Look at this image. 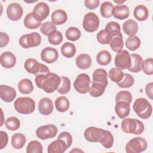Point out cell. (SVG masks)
I'll list each match as a JSON object with an SVG mask.
<instances>
[{"label": "cell", "mask_w": 153, "mask_h": 153, "mask_svg": "<svg viewBox=\"0 0 153 153\" xmlns=\"http://www.w3.org/2000/svg\"><path fill=\"white\" fill-rule=\"evenodd\" d=\"M84 136L87 141L100 143L106 149L111 148L114 143L112 134L102 128L89 127L84 131Z\"/></svg>", "instance_id": "obj_1"}, {"label": "cell", "mask_w": 153, "mask_h": 153, "mask_svg": "<svg viewBox=\"0 0 153 153\" xmlns=\"http://www.w3.org/2000/svg\"><path fill=\"white\" fill-rule=\"evenodd\" d=\"M35 81L38 88L47 93H51L57 90L60 84L61 78L56 74L49 72L36 75Z\"/></svg>", "instance_id": "obj_2"}, {"label": "cell", "mask_w": 153, "mask_h": 153, "mask_svg": "<svg viewBox=\"0 0 153 153\" xmlns=\"http://www.w3.org/2000/svg\"><path fill=\"white\" fill-rule=\"evenodd\" d=\"M133 110L142 119H147L151 116L152 108L151 103L145 98L137 99L133 105Z\"/></svg>", "instance_id": "obj_3"}, {"label": "cell", "mask_w": 153, "mask_h": 153, "mask_svg": "<svg viewBox=\"0 0 153 153\" xmlns=\"http://www.w3.org/2000/svg\"><path fill=\"white\" fill-rule=\"evenodd\" d=\"M121 129L124 133L139 135L144 131V125L139 120L127 118L122 121Z\"/></svg>", "instance_id": "obj_4"}, {"label": "cell", "mask_w": 153, "mask_h": 153, "mask_svg": "<svg viewBox=\"0 0 153 153\" xmlns=\"http://www.w3.org/2000/svg\"><path fill=\"white\" fill-rule=\"evenodd\" d=\"M14 106L16 111L19 114H29L34 111L35 102L30 97H21L15 100Z\"/></svg>", "instance_id": "obj_5"}, {"label": "cell", "mask_w": 153, "mask_h": 153, "mask_svg": "<svg viewBox=\"0 0 153 153\" xmlns=\"http://www.w3.org/2000/svg\"><path fill=\"white\" fill-rule=\"evenodd\" d=\"M24 67L27 72L36 76L39 74H45L50 72L49 68L46 65L39 63L36 59L32 58L27 59L25 61Z\"/></svg>", "instance_id": "obj_6"}, {"label": "cell", "mask_w": 153, "mask_h": 153, "mask_svg": "<svg viewBox=\"0 0 153 153\" xmlns=\"http://www.w3.org/2000/svg\"><path fill=\"white\" fill-rule=\"evenodd\" d=\"M148 143L146 140L141 137H136L131 139L126 146V151L127 153H140L145 151Z\"/></svg>", "instance_id": "obj_7"}, {"label": "cell", "mask_w": 153, "mask_h": 153, "mask_svg": "<svg viewBox=\"0 0 153 153\" xmlns=\"http://www.w3.org/2000/svg\"><path fill=\"white\" fill-rule=\"evenodd\" d=\"M41 42V36L37 32L25 34L19 38V44L24 48H29L38 46Z\"/></svg>", "instance_id": "obj_8"}, {"label": "cell", "mask_w": 153, "mask_h": 153, "mask_svg": "<svg viewBox=\"0 0 153 153\" xmlns=\"http://www.w3.org/2000/svg\"><path fill=\"white\" fill-rule=\"evenodd\" d=\"M99 22V19L95 13H87L83 18L82 27L88 32H94L98 29Z\"/></svg>", "instance_id": "obj_9"}, {"label": "cell", "mask_w": 153, "mask_h": 153, "mask_svg": "<svg viewBox=\"0 0 153 153\" xmlns=\"http://www.w3.org/2000/svg\"><path fill=\"white\" fill-rule=\"evenodd\" d=\"M91 80L89 76L84 73L80 74L76 78L74 87L75 90L81 94H85L88 91Z\"/></svg>", "instance_id": "obj_10"}, {"label": "cell", "mask_w": 153, "mask_h": 153, "mask_svg": "<svg viewBox=\"0 0 153 153\" xmlns=\"http://www.w3.org/2000/svg\"><path fill=\"white\" fill-rule=\"evenodd\" d=\"M57 131L56 126L49 124L39 127L36 130V135L40 139L46 140L55 137Z\"/></svg>", "instance_id": "obj_11"}, {"label": "cell", "mask_w": 153, "mask_h": 153, "mask_svg": "<svg viewBox=\"0 0 153 153\" xmlns=\"http://www.w3.org/2000/svg\"><path fill=\"white\" fill-rule=\"evenodd\" d=\"M114 62L117 68L120 70L128 69L131 66V57L128 51L126 50H122L117 53Z\"/></svg>", "instance_id": "obj_12"}, {"label": "cell", "mask_w": 153, "mask_h": 153, "mask_svg": "<svg viewBox=\"0 0 153 153\" xmlns=\"http://www.w3.org/2000/svg\"><path fill=\"white\" fill-rule=\"evenodd\" d=\"M23 10L22 6L17 2H13L8 5L7 8L8 18L12 21H17L23 16Z\"/></svg>", "instance_id": "obj_13"}, {"label": "cell", "mask_w": 153, "mask_h": 153, "mask_svg": "<svg viewBox=\"0 0 153 153\" xmlns=\"http://www.w3.org/2000/svg\"><path fill=\"white\" fill-rule=\"evenodd\" d=\"M59 57V53L56 48L48 47L44 48L41 53V60L47 63L55 62Z\"/></svg>", "instance_id": "obj_14"}, {"label": "cell", "mask_w": 153, "mask_h": 153, "mask_svg": "<svg viewBox=\"0 0 153 153\" xmlns=\"http://www.w3.org/2000/svg\"><path fill=\"white\" fill-rule=\"evenodd\" d=\"M42 20L33 12L28 13L23 21L24 25L26 27L30 29H37L41 25Z\"/></svg>", "instance_id": "obj_15"}, {"label": "cell", "mask_w": 153, "mask_h": 153, "mask_svg": "<svg viewBox=\"0 0 153 153\" xmlns=\"http://www.w3.org/2000/svg\"><path fill=\"white\" fill-rule=\"evenodd\" d=\"M16 97L15 89L10 86L6 85H0V97L6 102H11Z\"/></svg>", "instance_id": "obj_16"}, {"label": "cell", "mask_w": 153, "mask_h": 153, "mask_svg": "<svg viewBox=\"0 0 153 153\" xmlns=\"http://www.w3.org/2000/svg\"><path fill=\"white\" fill-rule=\"evenodd\" d=\"M53 109V102L51 99L48 97H43L39 100L38 103V111L42 115H48L51 114Z\"/></svg>", "instance_id": "obj_17"}, {"label": "cell", "mask_w": 153, "mask_h": 153, "mask_svg": "<svg viewBox=\"0 0 153 153\" xmlns=\"http://www.w3.org/2000/svg\"><path fill=\"white\" fill-rule=\"evenodd\" d=\"M0 63L5 68H12L16 63V57L10 51H5L0 56Z\"/></svg>", "instance_id": "obj_18"}, {"label": "cell", "mask_w": 153, "mask_h": 153, "mask_svg": "<svg viewBox=\"0 0 153 153\" xmlns=\"http://www.w3.org/2000/svg\"><path fill=\"white\" fill-rule=\"evenodd\" d=\"M130 103L125 101H118L116 102L115 111L120 118L123 119L127 117L130 112Z\"/></svg>", "instance_id": "obj_19"}, {"label": "cell", "mask_w": 153, "mask_h": 153, "mask_svg": "<svg viewBox=\"0 0 153 153\" xmlns=\"http://www.w3.org/2000/svg\"><path fill=\"white\" fill-rule=\"evenodd\" d=\"M68 148L65 142L63 140L57 138V140L50 143L47 148V152L48 153H63Z\"/></svg>", "instance_id": "obj_20"}, {"label": "cell", "mask_w": 153, "mask_h": 153, "mask_svg": "<svg viewBox=\"0 0 153 153\" xmlns=\"http://www.w3.org/2000/svg\"><path fill=\"white\" fill-rule=\"evenodd\" d=\"M130 15V10L128 7L126 5H117L114 7L112 16L117 19L124 20Z\"/></svg>", "instance_id": "obj_21"}, {"label": "cell", "mask_w": 153, "mask_h": 153, "mask_svg": "<svg viewBox=\"0 0 153 153\" xmlns=\"http://www.w3.org/2000/svg\"><path fill=\"white\" fill-rule=\"evenodd\" d=\"M32 12L35 13L42 21L48 17L50 13V8L46 3L40 2L35 5Z\"/></svg>", "instance_id": "obj_22"}, {"label": "cell", "mask_w": 153, "mask_h": 153, "mask_svg": "<svg viewBox=\"0 0 153 153\" xmlns=\"http://www.w3.org/2000/svg\"><path fill=\"white\" fill-rule=\"evenodd\" d=\"M93 82L100 83L103 85L105 87L108 85V74L106 71L102 68L96 69L93 74Z\"/></svg>", "instance_id": "obj_23"}, {"label": "cell", "mask_w": 153, "mask_h": 153, "mask_svg": "<svg viewBox=\"0 0 153 153\" xmlns=\"http://www.w3.org/2000/svg\"><path fill=\"white\" fill-rule=\"evenodd\" d=\"M123 29L124 33L127 35H135L138 31L137 23L133 19H128L123 23Z\"/></svg>", "instance_id": "obj_24"}, {"label": "cell", "mask_w": 153, "mask_h": 153, "mask_svg": "<svg viewBox=\"0 0 153 153\" xmlns=\"http://www.w3.org/2000/svg\"><path fill=\"white\" fill-rule=\"evenodd\" d=\"M131 66L127 69L129 71L133 73H137L141 71L142 63L143 62L142 57L138 54L133 53L130 55Z\"/></svg>", "instance_id": "obj_25"}, {"label": "cell", "mask_w": 153, "mask_h": 153, "mask_svg": "<svg viewBox=\"0 0 153 153\" xmlns=\"http://www.w3.org/2000/svg\"><path fill=\"white\" fill-rule=\"evenodd\" d=\"M68 19V16L65 11L59 9L54 11L51 14L52 23L55 25H60L65 23Z\"/></svg>", "instance_id": "obj_26"}, {"label": "cell", "mask_w": 153, "mask_h": 153, "mask_svg": "<svg viewBox=\"0 0 153 153\" xmlns=\"http://www.w3.org/2000/svg\"><path fill=\"white\" fill-rule=\"evenodd\" d=\"M76 65L81 69H88L91 65V59L88 54L82 53L78 56L76 59Z\"/></svg>", "instance_id": "obj_27"}, {"label": "cell", "mask_w": 153, "mask_h": 153, "mask_svg": "<svg viewBox=\"0 0 153 153\" xmlns=\"http://www.w3.org/2000/svg\"><path fill=\"white\" fill-rule=\"evenodd\" d=\"M133 16L139 21H145L148 19L149 16L148 10L143 5H138L134 9Z\"/></svg>", "instance_id": "obj_28"}, {"label": "cell", "mask_w": 153, "mask_h": 153, "mask_svg": "<svg viewBox=\"0 0 153 153\" xmlns=\"http://www.w3.org/2000/svg\"><path fill=\"white\" fill-rule=\"evenodd\" d=\"M26 142V138L25 136L20 133H16L13 135L11 137V145L12 146L16 149L22 148Z\"/></svg>", "instance_id": "obj_29"}, {"label": "cell", "mask_w": 153, "mask_h": 153, "mask_svg": "<svg viewBox=\"0 0 153 153\" xmlns=\"http://www.w3.org/2000/svg\"><path fill=\"white\" fill-rule=\"evenodd\" d=\"M18 89L21 93L27 94L32 92L33 90V85L30 79L25 78L18 83Z\"/></svg>", "instance_id": "obj_30"}, {"label": "cell", "mask_w": 153, "mask_h": 153, "mask_svg": "<svg viewBox=\"0 0 153 153\" xmlns=\"http://www.w3.org/2000/svg\"><path fill=\"white\" fill-rule=\"evenodd\" d=\"M105 88L106 87L103 85L92 81L91 85L89 88L88 92L92 97H98L104 93Z\"/></svg>", "instance_id": "obj_31"}, {"label": "cell", "mask_w": 153, "mask_h": 153, "mask_svg": "<svg viewBox=\"0 0 153 153\" xmlns=\"http://www.w3.org/2000/svg\"><path fill=\"white\" fill-rule=\"evenodd\" d=\"M69 101L68 99L65 96H60L55 100L56 109L60 112L67 111L69 108Z\"/></svg>", "instance_id": "obj_32"}, {"label": "cell", "mask_w": 153, "mask_h": 153, "mask_svg": "<svg viewBox=\"0 0 153 153\" xmlns=\"http://www.w3.org/2000/svg\"><path fill=\"white\" fill-rule=\"evenodd\" d=\"M61 53L63 56L67 58H71L75 54V45L69 42L64 43L61 47Z\"/></svg>", "instance_id": "obj_33"}, {"label": "cell", "mask_w": 153, "mask_h": 153, "mask_svg": "<svg viewBox=\"0 0 153 153\" xmlns=\"http://www.w3.org/2000/svg\"><path fill=\"white\" fill-rule=\"evenodd\" d=\"M97 62L102 66H106L109 64L112 60L111 53L107 50H102L98 53L96 56Z\"/></svg>", "instance_id": "obj_34"}, {"label": "cell", "mask_w": 153, "mask_h": 153, "mask_svg": "<svg viewBox=\"0 0 153 153\" xmlns=\"http://www.w3.org/2000/svg\"><path fill=\"white\" fill-rule=\"evenodd\" d=\"M113 37H114V35L109 31L105 29L99 31L96 36L97 41L102 44H109Z\"/></svg>", "instance_id": "obj_35"}, {"label": "cell", "mask_w": 153, "mask_h": 153, "mask_svg": "<svg viewBox=\"0 0 153 153\" xmlns=\"http://www.w3.org/2000/svg\"><path fill=\"white\" fill-rule=\"evenodd\" d=\"M140 39L136 35L128 37L125 42L126 47L130 51H135L140 46Z\"/></svg>", "instance_id": "obj_36"}, {"label": "cell", "mask_w": 153, "mask_h": 153, "mask_svg": "<svg viewBox=\"0 0 153 153\" xmlns=\"http://www.w3.org/2000/svg\"><path fill=\"white\" fill-rule=\"evenodd\" d=\"M113 8L114 5L111 2L109 1L103 2L100 5V14L105 18H109L112 16Z\"/></svg>", "instance_id": "obj_37"}, {"label": "cell", "mask_w": 153, "mask_h": 153, "mask_svg": "<svg viewBox=\"0 0 153 153\" xmlns=\"http://www.w3.org/2000/svg\"><path fill=\"white\" fill-rule=\"evenodd\" d=\"M105 29L109 31L114 36H117L123 38V35L121 32V27L120 25L115 22H108L105 27Z\"/></svg>", "instance_id": "obj_38"}, {"label": "cell", "mask_w": 153, "mask_h": 153, "mask_svg": "<svg viewBox=\"0 0 153 153\" xmlns=\"http://www.w3.org/2000/svg\"><path fill=\"white\" fill-rule=\"evenodd\" d=\"M71 89V81L70 79L66 76L61 77V81L57 91L62 94H67Z\"/></svg>", "instance_id": "obj_39"}, {"label": "cell", "mask_w": 153, "mask_h": 153, "mask_svg": "<svg viewBox=\"0 0 153 153\" xmlns=\"http://www.w3.org/2000/svg\"><path fill=\"white\" fill-rule=\"evenodd\" d=\"M48 42L53 45H59L63 41L62 33L57 30L51 32L48 35Z\"/></svg>", "instance_id": "obj_40"}, {"label": "cell", "mask_w": 153, "mask_h": 153, "mask_svg": "<svg viewBox=\"0 0 153 153\" xmlns=\"http://www.w3.org/2000/svg\"><path fill=\"white\" fill-rule=\"evenodd\" d=\"M65 36L68 39L71 41H75L80 38L81 32L76 27H70L66 30Z\"/></svg>", "instance_id": "obj_41"}, {"label": "cell", "mask_w": 153, "mask_h": 153, "mask_svg": "<svg viewBox=\"0 0 153 153\" xmlns=\"http://www.w3.org/2000/svg\"><path fill=\"white\" fill-rule=\"evenodd\" d=\"M109 45L111 49L114 51L116 53L121 51L123 50L124 46V41L123 38L117 36L113 37L109 42Z\"/></svg>", "instance_id": "obj_42"}, {"label": "cell", "mask_w": 153, "mask_h": 153, "mask_svg": "<svg viewBox=\"0 0 153 153\" xmlns=\"http://www.w3.org/2000/svg\"><path fill=\"white\" fill-rule=\"evenodd\" d=\"M124 74L121 70L117 68H113L109 71V77L110 79L116 83H118L122 80Z\"/></svg>", "instance_id": "obj_43"}, {"label": "cell", "mask_w": 153, "mask_h": 153, "mask_svg": "<svg viewBox=\"0 0 153 153\" xmlns=\"http://www.w3.org/2000/svg\"><path fill=\"white\" fill-rule=\"evenodd\" d=\"M27 153H42V146L41 143L37 140L30 141L26 148Z\"/></svg>", "instance_id": "obj_44"}, {"label": "cell", "mask_w": 153, "mask_h": 153, "mask_svg": "<svg viewBox=\"0 0 153 153\" xmlns=\"http://www.w3.org/2000/svg\"><path fill=\"white\" fill-rule=\"evenodd\" d=\"M134 82V79L133 76L129 74L126 73L121 81L117 83L119 87L121 88H129L131 87Z\"/></svg>", "instance_id": "obj_45"}, {"label": "cell", "mask_w": 153, "mask_h": 153, "mask_svg": "<svg viewBox=\"0 0 153 153\" xmlns=\"http://www.w3.org/2000/svg\"><path fill=\"white\" fill-rule=\"evenodd\" d=\"M5 127L11 131L17 130L20 126L19 120L16 117H11L8 118L5 123Z\"/></svg>", "instance_id": "obj_46"}, {"label": "cell", "mask_w": 153, "mask_h": 153, "mask_svg": "<svg viewBox=\"0 0 153 153\" xmlns=\"http://www.w3.org/2000/svg\"><path fill=\"white\" fill-rule=\"evenodd\" d=\"M141 69L146 74L151 75L153 74V59L148 58L142 62Z\"/></svg>", "instance_id": "obj_47"}, {"label": "cell", "mask_w": 153, "mask_h": 153, "mask_svg": "<svg viewBox=\"0 0 153 153\" xmlns=\"http://www.w3.org/2000/svg\"><path fill=\"white\" fill-rule=\"evenodd\" d=\"M132 100V95L128 91H120L117 94L115 97V102L125 101L128 103H131Z\"/></svg>", "instance_id": "obj_48"}, {"label": "cell", "mask_w": 153, "mask_h": 153, "mask_svg": "<svg viewBox=\"0 0 153 153\" xmlns=\"http://www.w3.org/2000/svg\"><path fill=\"white\" fill-rule=\"evenodd\" d=\"M56 30V25L51 22H46L41 24L40 27V31L46 36L52 31Z\"/></svg>", "instance_id": "obj_49"}, {"label": "cell", "mask_w": 153, "mask_h": 153, "mask_svg": "<svg viewBox=\"0 0 153 153\" xmlns=\"http://www.w3.org/2000/svg\"><path fill=\"white\" fill-rule=\"evenodd\" d=\"M58 139H60L63 140L66 144L68 148L70 147V146L72 142V136L69 132H67V131L61 132L58 136Z\"/></svg>", "instance_id": "obj_50"}, {"label": "cell", "mask_w": 153, "mask_h": 153, "mask_svg": "<svg viewBox=\"0 0 153 153\" xmlns=\"http://www.w3.org/2000/svg\"><path fill=\"white\" fill-rule=\"evenodd\" d=\"M100 1L99 0H85L84 4L86 8L90 10H94L99 5Z\"/></svg>", "instance_id": "obj_51"}, {"label": "cell", "mask_w": 153, "mask_h": 153, "mask_svg": "<svg viewBox=\"0 0 153 153\" xmlns=\"http://www.w3.org/2000/svg\"><path fill=\"white\" fill-rule=\"evenodd\" d=\"M9 36L4 32H0V47L2 48L5 47L9 42Z\"/></svg>", "instance_id": "obj_52"}, {"label": "cell", "mask_w": 153, "mask_h": 153, "mask_svg": "<svg viewBox=\"0 0 153 153\" xmlns=\"http://www.w3.org/2000/svg\"><path fill=\"white\" fill-rule=\"evenodd\" d=\"M0 136H1V146H0V149H3L4 147H5L8 143V135L6 132L1 131H0Z\"/></svg>", "instance_id": "obj_53"}, {"label": "cell", "mask_w": 153, "mask_h": 153, "mask_svg": "<svg viewBox=\"0 0 153 153\" xmlns=\"http://www.w3.org/2000/svg\"><path fill=\"white\" fill-rule=\"evenodd\" d=\"M152 82H151L147 84L145 87L146 94L151 99H152Z\"/></svg>", "instance_id": "obj_54"}]
</instances>
